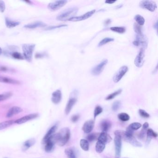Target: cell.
Wrapping results in <instances>:
<instances>
[{"label": "cell", "mask_w": 158, "mask_h": 158, "mask_svg": "<svg viewBox=\"0 0 158 158\" xmlns=\"http://www.w3.org/2000/svg\"><path fill=\"white\" fill-rule=\"evenodd\" d=\"M45 150L47 153H51L53 151L54 149L55 143L50 139H48L45 142Z\"/></svg>", "instance_id": "cell-24"}, {"label": "cell", "mask_w": 158, "mask_h": 158, "mask_svg": "<svg viewBox=\"0 0 158 158\" xmlns=\"http://www.w3.org/2000/svg\"><path fill=\"white\" fill-rule=\"evenodd\" d=\"M13 95V93L11 92L3 93V94H0V102L5 101L11 98Z\"/></svg>", "instance_id": "cell-33"}, {"label": "cell", "mask_w": 158, "mask_h": 158, "mask_svg": "<svg viewBox=\"0 0 158 158\" xmlns=\"http://www.w3.org/2000/svg\"><path fill=\"white\" fill-rule=\"evenodd\" d=\"M98 139V140L99 142H102L104 144H106L107 143L111 142L112 140V138L106 132H102L99 135Z\"/></svg>", "instance_id": "cell-18"}, {"label": "cell", "mask_w": 158, "mask_h": 158, "mask_svg": "<svg viewBox=\"0 0 158 158\" xmlns=\"http://www.w3.org/2000/svg\"><path fill=\"white\" fill-rule=\"evenodd\" d=\"M139 6L142 8L148 10L151 12H154L157 7V4L155 1L149 0L140 1L139 4Z\"/></svg>", "instance_id": "cell-5"}, {"label": "cell", "mask_w": 158, "mask_h": 158, "mask_svg": "<svg viewBox=\"0 0 158 158\" xmlns=\"http://www.w3.org/2000/svg\"><path fill=\"white\" fill-rule=\"evenodd\" d=\"M71 136L70 130L68 127L62 128L58 133L54 134L56 143L63 146L68 142Z\"/></svg>", "instance_id": "cell-1"}, {"label": "cell", "mask_w": 158, "mask_h": 158, "mask_svg": "<svg viewBox=\"0 0 158 158\" xmlns=\"http://www.w3.org/2000/svg\"><path fill=\"white\" fill-rule=\"evenodd\" d=\"M46 26V24L45 23L40 21H37L25 25L24 27L28 29H35L39 27H44Z\"/></svg>", "instance_id": "cell-19"}, {"label": "cell", "mask_w": 158, "mask_h": 158, "mask_svg": "<svg viewBox=\"0 0 158 158\" xmlns=\"http://www.w3.org/2000/svg\"><path fill=\"white\" fill-rule=\"evenodd\" d=\"M118 119L122 121H127L130 119V116L127 113H121L118 115Z\"/></svg>", "instance_id": "cell-34"}, {"label": "cell", "mask_w": 158, "mask_h": 158, "mask_svg": "<svg viewBox=\"0 0 158 158\" xmlns=\"http://www.w3.org/2000/svg\"><path fill=\"white\" fill-rule=\"evenodd\" d=\"M139 115L142 117L144 118H147L150 117V115L149 114V113L144 111L143 109H140L139 110Z\"/></svg>", "instance_id": "cell-44"}, {"label": "cell", "mask_w": 158, "mask_h": 158, "mask_svg": "<svg viewBox=\"0 0 158 158\" xmlns=\"http://www.w3.org/2000/svg\"><path fill=\"white\" fill-rule=\"evenodd\" d=\"M134 20L136 22L137 24H138L140 26H143L145 24V19H144L143 17L140 16V14L136 15L134 17Z\"/></svg>", "instance_id": "cell-31"}, {"label": "cell", "mask_w": 158, "mask_h": 158, "mask_svg": "<svg viewBox=\"0 0 158 158\" xmlns=\"http://www.w3.org/2000/svg\"><path fill=\"white\" fill-rule=\"evenodd\" d=\"M25 3H27L29 4H32V1H25Z\"/></svg>", "instance_id": "cell-53"}, {"label": "cell", "mask_w": 158, "mask_h": 158, "mask_svg": "<svg viewBox=\"0 0 158 158\" xmlns=\"http://www.w3.org/2000/svg\"></svg>", "instance_id": "cell-55"}, {"label": "cell", "mask_w": 158, "mask_h": 158, "mask_svg": "<svg viewBox=\"0 0 158 158\" xmlns=\"http://www.w3.org/2000/svg\"><path fill=\"white\" fill-rule=\"evenodd\" d=\"M122 92V90L119 89L117 90L114 92L112 93L111 94H109V95L107 96L105 99L106 100H112L113 98H114L117 96L119 95Z\"/></svg>", "instance_id": "cell-36"}, {"label": "cell", "mask_w": 158, "mask_h": 158, "mask_svg": "<svg viewBox=\"0 0 158 158\" xmlns=\"http://www.w3.org/2000/svg\"><path fill=\"white\" fill-rule=\"evenodd\" d=\"M0 83L11 85H18L20 84V81H18L17 80L3 76H0Z\"/></svg>", "instance_id": "cell-16"}, {"label": "cell", "mask_w": 158, "mask_h": 158, "mask_svg": "<svg viewBox=\"0 0 158 158\" xmlns=\"http://www.w3.org/2000/svg\"><path fill=\"white\" fill-rule=\"evenodd\" d=\"M6 9V5L3 1L0 0V12L4 13Z\"/></svg>", "instance_id": "cell-47"}, {"label": "cell", "mask_w": 158, "mask_h": 158, "mask_svg": "<svg viewBox=\"0 0 158 158\" xmlns=\"http://www.w3.org/2000/svg\"><path fill=\"white\" fill-rule=\"evenodd\" d=\"M67 3V1H65V0L56 1L49 3L47 7L51 11H55L60 9V8L65 6Z\"/></svg>", "instance_id": "cell-9"}, {"label": "cell", "mask_w": 158, "mask_h": 158, "mask_svg": "<svg viewBox=\"0 0 158 158\" xmlns=\"http://www.w3.org/2000/svg\"><path fill=\"white\" fill-rule=\"evenodd\" d=\"M121 102L119 101H116L113 103L112 106V109L114 111H117L121 106Z\"/></svg>", "instance_id": "cell-43"}, {"label": "cell", "mask_w": 158, "mask_h": 158, "mask_svg": "<svg viewBox=\"0 0 158 158\" xmlns=\"http://www.w3.org/2000/svg\"><path fill=\"white\" fill-rule=\"evenodd\" d=\"M95 12L96 10H92V11H89L86 13L83 14L82 16H74L73 18H71L69 20L71 21V22H76L85 20L92 16Z\"/></svg>", "instance_id": "cell-12"}, {"label": "cell", "mask_w": 158, "mask_h": 158, "mask_svg": "<svg viewBox=\"0 0 158 158\" xmlns=\"http://www.w3.org/2000/svg\"><path fill=\"white\" fill-rule=\"evenodd\" d=\"M35 143L36 140L35 139H29L23 143L22 146V150L23 151H27L30 147L33 146Z\"/></svg>", "instance_id": "cell-22"}, {"label": "cell", "mask_w": 158, "mask_h": 158, "mask_svg": "<svg viewBox=\"0 0 158 158\" xmlns=\"http://www.w3.org/2000/svg\"><path fill=\"white\" fill-rule=\"evenodd\" d=\"M95 126V121L94 120H90L87 121L82 127V130L85 133H90L92 131Z\"/></svg>", "instance_id": "cell-14"}, {"label": "cell", "mask_w": 158, "mask_h": 158, "mask_svg": "<svg viewBox=\"0 0 158 158\" xmlns=\"http://www.w3.org/2000/svg\"><path fill=\"white\" fill-rule=\"evenodd\" d=\"M80 146L83 151H88L89 150V143L85 139H82L80 140Z\"/></svg>", "instance_id": "cell-29"}, {"label": "cell", "mask_w": 158, "mask_h": 158, "mask_svg": "<svg viewBox=\"0 0 158 158\" xmlns=\"http://www.w3.org/2000/svg\"><path fill=\"white\" fill-rule=\"evenodd\" d=\"M112 124L109 120H102L101 123V128L102 132H106L111 128Z\"/></svg>", "instance_id": "cell-25"}, {"label": "cell", "mask_w": 158, "mask_h": 158, "mask_svg": "<svg viewBox=\"0 0 158 158\" xmlns=\"http://www.w3.org/2000/svg\"><path fill=\"white\" fill-rule=\"evenodd\" d=\"M143 49H140L139 54H137L134 60V64L137 67H141L144 64L145 54Z\"/></svg>", "instance_id": "cell-13"}, {"label": "cell", "mask_w": 158, "mask_h": 158, "mask_svg": "<svg viewBox=\"0 0 158 158\" xmlns=\"http://www.w3.org/2000/svg\"><path fill=\"white\" fill-rule=\"evenodd\" d=\"M67 26L66 25H59V26H50L46 27L45 28V30H51L55 29L58 28H60V27H64Z\"/></svg>", "instance_id": "cell-46"}, {"label": "cell", "mask_w": 158, "mask_h": 158, "mask_svg": "<svg viewBox=\"0 0 158 158\" xmlns=\"http://www.w3.org/2000/svg\"><path fill=\"white\" fill-rule=\"evenodd\" d=\"M121 137L118 135H115L114 138L115 145V158H121Z\"/></svg>", "instance_id": "cell-8"}, {"label": "cell", "mask_w": 158, "mask_h": 158, "mask_svg": "<svg viewBox=\"0 0 158 158\" xmlns=\"http://www.w3.org/2000/svg\"><path fill=\"white\" fill-rule=\"evenodd\" d=\"M149 127V123L147 122H146V123H144L143 124V125L142 126V128H145V129H146L147 130L148 128Z\"/></svg>", "instance_id": "cell-50"}, {"label": "cell", "mask_w": 158, "mask_h": 158, "mask_svg": "<svg viewBox=\"0 0 158 158\" xmlns=\"http://www.w3.org/2000/svg\"><path fill=\"white\" fill-rule=\"evenodd\" d=\"M10 55L13 58L17 60H23L24 57L23 55L20 54V52H13L10 54Z\"/></svg>", "instance_id": "cell-35"}, {"label": "cell", "mask_w": 158, "mask_h": 158, "mask_svg": "<svg viewBox=\"0 0 158 158\" xmlns=\"http://www.w3.org/2000/svg\"></svg>", "instance_id": "cell-56"}, {"label": "cell", "mask_w": 158, "mask_h": 158, "mask_svg": "<svg viewBox=\"0 0 158 158\" xmlns=\"http://www.w3.org/2000/svg\"><path fill=\"white\" fill-rule=\"evenodd\" d=\"M105 145L106 144H104L102 142H99L98 140L96 145V152L99 153H102L104 150L105 148Z\"/></svg>", "instance_id": "cell-30"}, {"label": "cell", "mask_w": 158, "mask_h": 158, "mask_svg": "<svg viewBox=\"0 0 158 158\" xmlns=\"http://www.w3.org/2000/svg\"><path fill=\"white\" fill-rule=\"evenodd\" d=\"M22 111L23 109L20 107L18 106H14L10 108L9 110L8 111V112L6 115V117L7 118L12 117L14 115L18 114Z\"/></svg>", "instance_id": "cell-17"}, {"label": "cell", "mask_w": 158, "mask_h": 158, "mask_svg": "<svg viewBox=\"0 0 158 158\" xmlns=\"http://www.w3.org/2000/svg\"><path fill=\"white\" fill-rule=\"evenodd\" d=\"M111 30L114 32L119 33H123L126 32V28L123 26H114L111 27Z\"/></svg>", "instance_id": "cell-32"}, {"label": "cell", "mask_w": 158, "mask_h": 158, "mask_svg": "<svg viewBox=\"0 0 158 158\" xmlns=\"http://www.w3.org/2000/svg\"><path fill=\"white\" fill-rule=\"evenodd\" d=\"M133 44L136 46H141V49L145 50L147 46V41L144 35H137L136 39L134 41Z\"/></svg>", "instance_id": "cell-6"}, {"label": "cell", "mask_w": 158, "mask_h": 158, "mask_svg": "<svg viewBox=\"0 0 158 158\" xmlns=\"http://www.w3.org/2000/svg\"><path fill=\"white\" fill-rule=\"evenodd\" d=\"M57 124H55L50 128V130L47 131V133L45 134V136L43 138V140H42V143L43 144L45 143V142L48 139H49L52 136L55 134V132H56V130H57Z\"/></svg>", "instance_id": "cell-21"}, {"label": "cell", "mask_w": 158, "mask_h": 158, "mask_svg": "<svg viewBox=\"0 0 158 158\" xmlns=\"http://www.w3.org/2000/svg\"><path fill=\"white\" fill-rule=\"evenodd\" d=\"M108 61L107 59H104L99 64L94 67V68L92 69V73L94 76H98L100 75L101 73L104 69V67L107 64Z\"/></svg>", "instance_id": "cell-10"}, {"label": "cell", "mask_w": 158, "mask_h": 158, "mask_svg": "<svg viewBox=\"0 0 158 158\" xmlns=\"http://www.w3.org/2000/svg\"><path fill=\"white\" fill-rule=\"evenodd\" d=\"M146 134H147V139L146 140V144H149L151 139L153 137L156 138L158 136V134L157 133L153 131V130L151 128H148L146 131Z\"/></svg>", "instance_id": "cell-27"}, {"label": "cell", "mask_w": 158, "mask_h": 158, "mask_svg": "<svg viewBox=\"0 0 158 158\" xmlns=\"http://www.w3.org/2000/svg\"><path fill=\"white\" fill-rule=\"evenodd\" d=\"M142 124L139 123H133L130 124L128 126V127L131 128L132 130L134 131L137 130H139L140 127H142Z\"/></svg>", "instance_id": "cell-40"}, {"label": "cell", "mask_w": 158, "mask_h": 158, "mask_svg": "<svg viewBox=\"0 0 158 158\" xmlns=\"http://www.w3.org/2000/svg\"><path fill=\"white\" fill-rule=\"evenodd\" d=\"M102 111H103V109L101 106H99V105L96 106L94 111V119H95L98 115L101 114V113H102Z\"/></svg>", "instance_id": "cell-41"}, {"label": "cell", "mask_w": 158, "mask_h": 158, "mask_svg": "<svg viewBox=\"0 0 158 158\" xmlns=\"http://www.w3.org/2000/svg\"><path fill=\"white\" fill-rule=\"evenodd\" d=\"M62 92L60 90H57L52 93L51 100L55 104H58L62 100Z\"/></svg>", "instance_id": "cell-15"}, {"label": "cell", "mask_w": 158, "mask_h": 158, "mask_svg": "<svg viewBox=\"0 0 158 158\" xmlns=\"http://www.w3.org/2000/svg\"><path fill=\"white\" fill-rule=\"evenodd\" d=\"M116 1H112V0H108V1H106L105 3L107 4H113L114 3L116 2Z\"/></svg>", "instance_id": "cell-51"}, {"label": "cell", "mask_w": 158, "mask_h": 158, "mask_svg": "<svg viewBox=\"0 0 158 158\" xmlns=\"http://www.w3.org/2000/svg\"><path fill=\"white\" fill-rule=\"evenodd\" d=\"M45 54L44 53H37L36 54L35 57L36 58H43L45 56Z\"/></svg>", "instance_id": "cell-49"}, {"label": "cell", "mask_w": 158, "mask_h": 158, "mask_svg": "<svg viewBox=\"0 0 158 158\" xmlns=\"http://www.w3.org/2000/svg\"><path fill=\"white\" fill-rule=\"evenodd\" d=\"M80 115H73L71 118V121L74 123H76L77 121H78Z\"/></svg>", "instance_id": "cell-48"}, {"label": "cell", "mask_w": 158, "mask_h": 158, "mask_svg": "<svg viewBox=\"0 0 158 158\" xmlns=\"http://www.w3.org/2000/svg\"><path fill=\"white\" fill-rule=\"evenodd\" d=\"M64 153L68 158H77V154L74 147H68L65 149Z\"/></svg>", "instance_id": "cell-23"}, {"label": "cell", "mask_w": 158, "mask_h": 158, "mask_svg": "<svg viewBox=\"0 0 158 158\" xmlns=\"http://www.w3.org/2000/svg\"><path fill=\"white\" fill-rule=\"evenodd\" d=\"M0 71L4 72V73H14L15 72V70L14 69L6 66L0 65Z\"/></svg>", "instance_id": "cell-39"}, {"label": "cell", "mask_w": 158, "mask_h": 158, "mask_svg": "<svg viewBox=\"0 0 158 158\" xmlns=\"http://www.w3.org/2000/svg\"><path fill=\"white\" fill-rule=\"evenodd\" d=\"M38 117L39 115L37 113L25 115L24 117L20 118V119H17L14 121V123L17 124H22L26 123L27 121L36 119Z\"/></svg>", "instance_id": "cell-11"}, {"label": "cell", "mask_w": 158, "mask_h": 158, "mask_svg": "<svg viewBox=\"0 0 158 158\" xmlns=\"http://www.w3.org/2000/svg\"><path fill=\"white\" fill-rule=\"evenodd\" d=\"M79 9L77 7H69L61 12L57 17L56 19L60 21H67L74 17L78 12Z\"/></svg>", "instance_id": "cell-2"}, {"label": "cell", "mask_w": 158, "mask_h": 158, "mask_svg": "<svg viewBox=\"0 0 158 158\" xmlns=\"http://www.w3.org/2000/svg\"><path fill=\"white\" fill-rule=\"evenodd\" d=\"M77 101V99L76 98H72L69 99L65 108V113L66 115H68L70 113L74 105L76 103Z\"/></svg>", "instance_id": "cell-20"}, {"label": "cell", "mask_w": 158, "mask_h": 158, "mask_svg": "<svg viewBox=\"0 0 158 158\" xmlns=\"http://www.w3.org/2000/svg\"><path fill=\"white\" fill-rule=\"evenodd\" d=\"M5 24L6 26L8 28H12L14 27L18 26L20 24V22L16 21L11 20L9 18L6 17L5 18Z\"/></svg>", "instance_id": "cell-26"}, {"label": "cell", "mask_w": 158, "mask_h": 158, "mask_svg": "<svg viewBox=\"0 0 158 158\" xmlns=\"http://www.w3.org/2000/svg\"><path fill=\"white\" fill-rule=\"evenodd\" d=\"M114 41V39L108 38V37L105 38L104 39H102V41H100V42L99 43L98 46L99 47H100V46L104 45L107 44V43H109V42H111Z\"/></svg>", "instance_id": "cell-38"}, {"label": "cell", "mask_w": 158, "mask_h": 158, "mask_svg": "<svg viewBox=\"0 0 158 158\" xmlns=\"http://www.w3.org/2000/svg\"><path fill=\"white\" fill-rule=\"evenodd\" d=\"M111 23V20L110 19H108L107 20H105V22H104V24L105 25H106V26H107V25H109L110 23Z\"/></svg>", "instance_id": "cell-52"}, {"label": "cell", "mask_w": 158, "mask_h": 158, "mask_svg": "<svg viewBox=\"0 0 158 158\" xmlns=\"http://www.w3.org/2000/svg\"><path fill=\"white\" fill-rule=\"evenodd\" d=\"M14 123V121L13 120H9V121H3L2 123H0V130L9 127L13 125Z\"/></svg>", "instance_id": "cell-28"}, {"label": "cell", "mask_w": 158, "mask_h": 158, "mask_svg": "<svg viewBox=\"0 0 158 158\" xmlns=\"http://www.w3.org/2000/svg\"><path fill=\"white\" fill-rule=\"evenodd\" d=\"M3 50L1 49V48L0 47V56L1 55V54H3Z\"/></svg>", "instance_id": "cell-54"}, {"label": "cell", "mask_w": 158, "mask_h": 158, "mask_svg": "<svg viewBox=\"0 0 158 158\" xmlns=\"http://www.w3.org/2000/svg\"><path fill=\"white\" fill-rule=\"evenodd\" d=\"M128 68L127 66H124L121 67L115 73L113 77V80L115 83H117L126 74L128 71Z\"/></svg>", "instance_id": "cell-7"}, {"label": "cell", "mask_w": 158, "mask_h": 158, "mask_svg": "<svg viewBox=\"0 0 158 158\" xmlns=\"http://www.w3.org/2000/svg\"><path fill=\"white\" fill-rule=\"evenodd\" d=\"M35 46V44H25L22 46L23 57L29 63L32 62L33 52Z\"/></svg>", "instance_id": "cell-4"}, {"label": "cell", "mask_w": 158, "mask_h": 158, "mask_svg": "<svg viewBox=\"0 0 158 158\" xmlns=\"http://www.w3.org/2000/svg\"><path fill=\"white\" fill-rule=\"evenodd\" d=\"M134 32L137 33V35H143L142 30V26H140L136 23L134 25Z\"/></svg>", "instance_id": "cell-42"}, {"label": "cell", "mask_w": 158, "mask_h": 158, "mask_svg": "<svg viewBox=\"0 0 158 158\" xmlns=\"http://www.w3.org/2000/svg\"><path fill=\"white\" fill-rule=\"evenodd\" d=\"M99 134L98 133H92L88 135L86 137V140L88 142H92L95 140L96 139H98Z\"/></svg>", "instance_id": "cell-37"}, {"label": "cell", "mask_w": 158, "mask_h": 158, "mask_svg": "<svg viewBox=\"0 0 158 158\" xmlns=\"http://www.w3.org/2000/svg\"><path fill=\"white\" fill-rule=\"evenodd\" d=\"M146 129H145V128H142V130L140 131V133H139V135H138V138L139 139H144L145 137V135L146 134V131H147Z\"/></svg>", "instance_id": "cell-45"}, {"label": "cell", "mask_w": 158, "mask_h": 158, "mask_svg": "<svg viewBox=\"0 0 158 158\" xmlns=\"http://www.w3.org/2000/svg\"><path fill=\"white\" fill-rule=\"evenodd\" d=\"M115 135H118L121 137V139H123L125 142L129 143L135 147H142V144L140 142L137 140L134 136H128L125 133V131L123 130H116L115 132Z\"/></svg>", "instance_id": "cell-3"}]
</instances>
